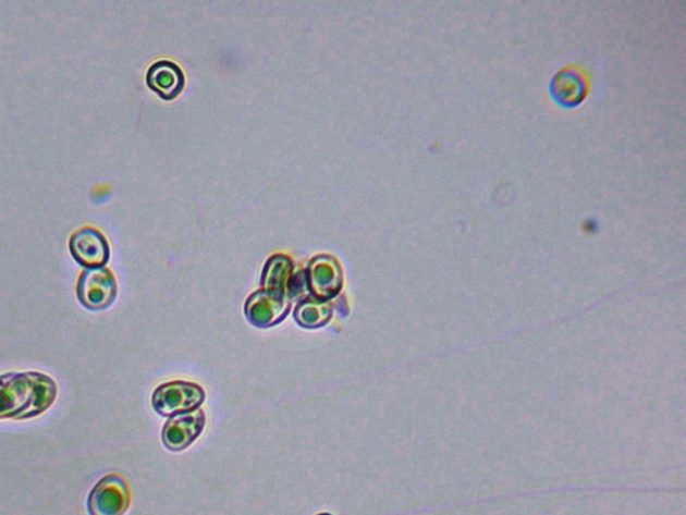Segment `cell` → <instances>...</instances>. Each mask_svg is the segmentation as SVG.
Wrapping results in <instances>:
<instances>
[{
    "label": "cell",
    "instance_id": "cell-1",
    "mask_svg": "<svg viewBox=\"0 0 686 515\" xmlns=\"http://www.w3.org/2000/svg\"><path fill=\"white\" fill-rule=\"evenodd\" d=\"M58 396L56 380L40 372L0 375V420H28L51 408Z\"/></svg>",
    "mask_w": 686,
    "mask_h": 515
},
{
    "label": "cell",
    "instance_id": "cell-2",
    "mask_svg": "<svg viewBox=\"0 0 686 515\" xmlns=\"http://www.w3.org/2000/svg\"><path fill=\"white\" fill-rule=\"evenodd\" d=\"M205 402L206 391L203 387L183 380L161 384L152 395L154 409L164 418L192 413L199 409Z\"/></svg>",
    "mask_w": 686,
    "mask_h": 515
},
{
    "label": "cell",
    "instance_id": "cell-3",
    "mask_svg": "<svg viewBox=\"0 0 686 515\" xmlns=\"http://www.w3.org/2000/svg\"><path fill=\"white\" fill-rule=\"evenodd\" d=\"M132 501L130 485L118 474L103 477L87 496L89 515H125Z\"/></svg>",
    "mask_w": 686,
    "mask_h": 515
},
{
    "label": "cell",
    "instance_id": "cell-4",
    "mask_svg": "<svg viewBox=\"0 0 686 515\" xmlns=\"http://www.w3.org/2000/svg\"><path fill=\"white\" fill-rule=\"evenodd\" d=\"M77 297L84 308L91 311L108 309L118 298V281L109 269H86L81 274Z\"/></svg>",
    "mask_w": 686,
    "mask_h": 515
},
{
    "label": "cell",
    "instance_id": "cell-5",
    "mask_svg": "<svg viewBox=\"0 0 686 515\" xmlns=\"http://www.w3.org/2000/svg\"><path fill=\"white\" fill-rule=\"evenodd\" d=\"M306 289L311 297L331 301L339 297L343 286V274L339 260L321 254L313 257L306 266Z\"/></svg>",
    "mask_w": 686,
    "mask_h": 515
},
{
    "label": "cell",
    "instance_id": "cell-6",
    "mask_svg": "<svg viewBox=\"0 0 686 515\" xmlns=\"http://www.w3.org/2000/svg\"><path fill=\"white\" fill-rule=\"evenodd\" d=\"M292 306V298L277 297L260 289L247 298L244 304V315L252 326L267 329L279 326L289 316Z\"/></svg>",
    "mask_w": 686,
    "mask_h": 515
},
{
    "label": "cell",
    "instance_id": "cell-7",
    "mask_svg": "<svg viewBox=\"0 0 686 515\" xmlns=\"http://www.w3.org/2000/svg\"><path fill=\"white\" fill-rule=\"evenodd\" d=\"M206 425V414L200 408L192 413L171 416L162 428V444L173 453L188 449L199 439Z\"/></svg>",
    "mask_w": 686,
    "mask_h": 515
},
{
    "label": "cell",
    "instance_id": "cell-8",
    "mask_svg": "<svg viewBox=\"0 0 686 515\" xmlns=\"http://www.w3.org/2000/svg\"><path fill=\"white\" fill-rule=\"evenodd\" d=\"M70 253L85 269L103 268L109 262L110 247L100 231L81 229L70 240Z\"/></svg>",
    "mask_w": 686,
    "mask_h": 515
},
{
    "label": "cell",
    "instance_id": "cell-9",
    "mask_svg": "<svg viewBox=\"0 0 686 515\" xmlns=\"http://www.w3.org/2000/svg\"><path fill=\"white\" fill-rule=\"evenodd\" d=\"M295 263L292 258L284 254L267 259L264 271H261V291L277 295V297H290L292 283L294 281Z\"/></svg>",
    "mask_w": 686,
    "mask_h": 515
},
{
    "label": "cell",
    "instance_id": "cell-10",
    "mask_svg": "<svg viewBox=\"0 0 686 515\" xmlns=\"http://www.w3.org/2000/svg\"><path fill=\"white\" fill-rule=\"evenodd\" d=\"M147 84L164 100H173L182 93L185 84L184 74L176 63L171 61L155 62L149 68Z\"/></svg>",
    "mask_w": 686,
    "mask_h": 515
},
{
    "label": "cell",
    "instance_id": "cell-11",
    "mask_svg": "<svg viewBox=\"0 0 686 515\" xmlns=\"http://www.w3.org/2000/svg\"><path fill=\"white\" fill-rule=\"evenodd\" d=\"M333 305L328 301H321L307 295L298 301L294 310V320L299 327L305 329H319L333 318Z\"/></svg>",
    "mask_w": 686,
    "mask_h": 515
},
{
    "label": "cell",
    "instance_id": "cell-12",
    "mask_svg": "<svg viewBox=\"0 0 686 515\" xmlns=\"http://www.w3.org/2000/svg\"><path fill=\"white\" fill-rule=\"evenodd\" d=\"M554 91L558 100L565 106H575L584 100L587 95V83L584 75L577 69H566L556 75Z\"/></svg>",
    "mask_w": 686,
    "mask_h": 515
},
{
    "label": "cell",
    "instance_id": "cell-13",
    "mask_svg": "<svg viewBox=\"0 0 686 515\" xmlns=\"http://www.w3.org/2000/svg\"><path fill=\"white\" fill-rule=\"evenodd\" d=\"M317 515H333V514H330V513H319V514H317Z\"/></svg>",
    "mask_w": 686,
    "mask_h": 515
}]
</instances>
